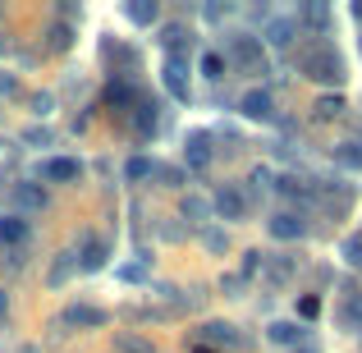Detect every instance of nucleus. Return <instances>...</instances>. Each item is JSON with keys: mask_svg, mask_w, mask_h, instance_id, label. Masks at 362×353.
Instances as JSON below:
<instances>
[{"mask_svg": "<svg viewBox=\"0 0 362 353\" xmlns=\"http://www.w3.org/2000/svg\"><path fill=\"white\" fill-rule=\"evenodd\" d=\"M74 271H78V253H60V262L51 266V284H64Z\"/></svg>", "mask_w": 362, "mask_h": 353, "instance_id": "25", "label": "nucleus"}, {"mask_svg": "<svg viewBox=\"0 0 362 353\" xmlns=\"http://www.w3.org/2000/svg\"><path fill=\"white\" fill-rule=\"evenodd\" d=\"M271 184H275V179H271V170H266V166H257V170H252V188H257V193H266Z\"/></svg>", "mask_w": 362, "mask_h": 353, "instance_id": "36", "label": "nucleus"}, {"mask_svg": "<svg viewBox=\"0 0 362 353\" xmlns=\"http://www.w3.org/2000/svg\"><path fill=\"white\" fill-rule=\"evenodd\" d=\"M275 188H280L284 197H308V188H303L298 175H280V179H275Z\"/></svg>", "mask_w": 362, "mask_h": 353, "instance_id": "27", "label": "nucleus"}, {"mask_svg": "<svg viewBox=\"0 0 362 353\" xmlns=\"http://www.w3.org/2000/svg\"><path fill=\"white\" fill-rule=\"evenodd\" d=\"M317 312H321V299H312V294H308V299H298V317H317Z\"/></svg>", "mask_w": 362, "mask_h": 353, "instance_id": "37", "label": "nucleus"}, {"mask_svg": "<svg viewBox=\"0 0 362 353\" xmlns=\"http://www.w3.org/2000/svg\"><path fill=\"white\" fill-rule=\"evenodd\" d=\"M303 18L317 28V23H326V18H330V9H326V5H303Z\"/></svg>", "mask_w": 362, "mask_h": 353, "instance_id": "35", "label": "nucleus"}, {"mask_svg": "<svg viewBox=\"0 0 362 353\" xmlns=\"http://www.w3.org/2000/svg\"><path fill=\"white\" fill-rule=\"evenodd\" d=\"M9 207H14V212H28V216H42L46 212L42 184H14L9 188Z\"/></svg>", "mask_w": 362, "mask_h": 353, "instance_id": "6", "label": "nucleus"}, {"mask_svg": "<svg viewBox=\"0 0 362 353\" xmlns=\"http://www.w3.org/2000/svg\"><path fill=\"white\" fill-rule=\"evenodd\" d=\"M344 262H349V266H358V271H362V234L344 238Z\"/></svg>", "mask_w": 362, "mask_h": 353, "instance_id": "30", "label": "nucleus"}, {"mask_svg": "<svg viewBox=\"0 0 362 353\" xmlns=\"http://www.w3.org/2000/svg\"><path fill=\"white\" fill-rule=\"evenodd\" d=\"M115 349L119 353H151V345H147V340H138V335H119Z\"/></svg>", "mask_w": 362, "mask_h": 353, "instance_id": "31", "label": "nucleus"}, {"mask_svg": "<svg viewBox=\"0 0 362 353\" xmlns=\"http://www.w3.org/2000/svg\"><path fill=\"white\" fill-rule=\"evenodd\" d=\"M60 321H64V326H83V330H101L110 321V312L106 308H92V303H74V308L60 312Z\"/></svg>", "mask_w": 362, "mask_h": 353, "instance_id": "3", "label": "nucleus"}, {"mask_svg": "<svg viewBox=\"0 0 362 353\" xmlns=\"http://www.w3.org/2000/svg\"><path fill=\"white\" fill-rule=\"evenodd\" d=\"M303 74H308L312 83H330V88H339V83L349 79L344 74V55L335 51V46H312V51H303Z\"/></svg>", "mask_w": 362, "mask_h": 353, "instance_id": "1", "label": "nucleus"}, {"mask_svg": "<svg viewBox=\"0 0 362 353\" xmlns=\"http://www.w3.org/2000/svg\"><path fill=\"white\" fill-rule=\"evenodd\" d=\"M211 212H221L225 221H243V216H247V197H243L234 184H225L221 193L211 197Z\"/></svg>", "mask_w": 362, "mask_h": 353, "instance_id": "8", "label": "nucleus"}, {"mask_svg": "<svg viewBox=\"0 0 362 353\" xmlns=\"http://www.w3.org/2000/svg\"><path fill=\"white\" fill-rule=\"evenodd\" d=\"M202 340H206V345H225V349H239L243 345V335L230 326V321H211V326H202Z\"/></svg>", "mask_w": 362, "mask_h": 353, "instance_id": "14", "label": "nucleus"}, {"mask_svg": "<svg viewBox=\"0 0 362 353\" xmlns=\"http://www.w3.org/2000/svg\"><path fill=\"white\" fill-rule=\"evenodd\" d=\"M106 257H110V243H106V238H97V234H88V238H83V248H78V271L83 275L101 271Z\"/></svg>", "mask_w": 362, "mask_h": 353, "instance_id": "7", "label": "nucleus"}, {"mask_svg": "<svg viewBox=\"0 0 362 353\" xmlns=\"http://www.w3.org/2000/svg\"><path fill=\"white\" fill-rule=\"evenodd\" d=\"M5 312H9V299H5V289H0V321H5Z\"/></svg>", "mask_w": 362, "mask_h": 353, "instance_id": "41", "label": "nucleus"}, {"mask_svg": "<svg viewBox=\"0 0 362 353\" xmlns=\"http://www.w3.org/2000/svg\"><path fill=\"white\" fill-rule=\"evenodd\" d=\"M119 280H129V284L147 280V266H142V262H129V266H119Z\"/></svg>", "mask_w": 362, "mask_h": 353, "instance_id": "32", "label": "nucleus"}, {"mask_svg": "<svg viewBox=\"0 0 362 353\" xmlns=\"http://www.w3.org/2000/svg\"><path fill=\"white\" fill-rule=\"evenodd\" d=\"M138 88H133V83H124V79H115V83H110V88H106V106L110 110H124V115H129V110H138Z\"/></svg>", "mask_w": 362, "mask_h": 353, "instance_id": "12", "label": "nucleus"}, {"mask_svg": "<svg viewBox=\"0 0 362 353\" xmlns=\"http://www.w3.org/2000/svg\"><path fill=\"white\" fill-rule=\"evenodd\" d=\"M339 321H344V330H362V294H349V299H344Z\"/></svg>", "mask_w": 362, "mask_h": 353, "instance_id": "22", "label": "nucleus"}, {"mask_svg": "<svg viewBox=\"0 0 362 353\" xmlns=\"http://www.w3.org/2000/svg\"><path fill=\"white\" fill-rule=\"evenodd\" d=\"M239 110H243V120H257V124H266V120H275V97H271L266 88H252V92H243Z\"/></svg>", "mask_w": 362, "mask_h": 353, "instance_id": "5", "label": "nucleus"}, {"mask_svg": "<svg viewBox=\"0 0 362 353\" xmlns=\"http://www.w3.org/2000/svg\"><path fill=\"white\" fill-rule=\"evenodd\" d=\"M202 74H206L211 83H221V79H225V55H221V51H206V55H202Z\"/></svg>", "mask_w": 362, "mask_h": 353, "instance_id": "26", "label": "nucleus"}, {"mask_svg": "<svg viewBox=\"0 0 362 353\" xmlns=\"http://www.w3.org/2000/svg\"><path fill=\"white\" fill-rule=\"evenodd\" d=\"M335 161H339L344 170H362V142H358V138H354V142H339Z\"/></svg>", "mask_w": 362, "mask_h": 353, "instance_id": "23", "label": "nucleus"}, {"mask_svg": "<svg viewBox=\"0 0 362 353\" xmlns=\"http://www.w3.org/2000/svg\"><path fill=\"white\" fill-rule=\"evenodd\" d=\"M46 46H51V51H69V46H74V28H69V23H51Z\"/></svg>", "mask_w": 362, "mask_h": 353, "instance_id": "24", "label": "nucleus"}, {"mask_svg": "<svg viewBox=\"0 0 362 353\" xmlns=\"http://www.w3.org/2000/svg\"><path fill=\"white\" fill-rule=\"evenodd\" d=\"M165 88H170L175 101L193 97V92H188V60H184V55H170V60H165Z\"/></svg>", "mask_w": 362, "mask_h": 353, "instance_id": "10", "label": "nucleus"}, {"mask_svg": "<svg viewBox=\"0 0 362 353\" xmlns=\"http://www.w3.org/2000/svg\"><path fill=\"white\" fill-rule=\"evenodd\" d=\"M160 46H165L170 55H184L188 46H193V33H188L184 23H165L160 28Z\"/></svg>", "mask_w": 362, "mask_h": 353, "instance_id": "15", "label": "nucleus"}, {"mask_svg": "<svg viewBox=\"0 0 362 353\" xmlns=\"http://www.w3.org/2000/svg\"><path fill=\"white\" fill-rule=\"evenodd\" d=\"M151 170H156V161H147V156H133V161H129V170H124V175H129V179H147Z\"/></svg>", "mask_w": 362, "mask_h": 353, "instance_id": "29", "label": "nucleus"}, {"mask_svg": "<svg viewBox=\"0 0 362 353\" xmlns=\"http://www.w3.org/2000/svg\"><path fill=\"white\" fill-rule=\"evenodd\" d=\"M293 37H298V23H293V18H271V23H266V42L271 46H289Z\"/></svg>", "mask_w": 362, "mask_h": 353, "instance_id": "18", "label": "nucleus"}, {"mask_svg": "<svg viewBox=\"0 0 362 353\" xmlns=\"http://www.w3.org/2000/svg\"><path fill=\"white\" fill-rule=\"evenodd\" d=\"M151 175L165 179V188H184V170H179V166H160V161H156V170H151Z\"/></svg>", "mask_w": 362, "mask_h": 353, "instance_id": "28", "label": "nucleus"}, {"mask_svg": "<svg viewBox=\"0 0 362 353\" xmlns=\"http://www.w3.org/2000/svg\"><path fill=\"white\" fill-rule=\"evenodd\" d=\"M193 353H216V349H206V345H197V349H193Z\"/></svg>", "mask_w": 362, "mask_h": 353, "instance_id": "42", "label": "nucleus"}, {"mask_svg": "<svg viewBox=\"0 0 362 353\" xmlns=\"http://www.w3.org/2000/svg\"><path fill=\"white\" fill-rule=\"evenodd\" d=\"M83 175V166L74 156H51V161H42V179L46 184H69V179H78Z\"/></svg>", "mask_w": 362, "mask_h": 353, "instance_id": "11", "label": "nucleus"}, {"mask_svg": "<svg viewBox=\"0 0 362 353\" xmlns=\"http://www.w3.org/2000/svg\"><path fill=\"white\" fill-rule=\"evenodd\" d=\"M230 55L243 64L247 74H266V55H262V42H257V37H247V33L230 37Z\"/></svg>", "mask_w": 362, "mask_h": 353, "instance_id": "2", "label": "nucleus"}, {"mask_svg": "<svg viewBox=\"0 0 362 353\" xmlns=\"http://www.w3.org/2000/svg\"><path fill=\"white\" fill-rule=\"evenodd\" d=\"M179 216H184V221H193V225H202V221H211V202H206V197H197V193H188L184 202H179Z\"/></svg>", "mask_w": 362, "mask_h": 353, "instance_id": "19", "label": "nucleus"}, {"mask_svg": "<svg viewBox=\"0 0 362 353\" xmlns=\"http://www.w3.org/2000/svg\"><path fill=\"white\" fill-rule=\"evenodd\" d=\"M23 142H28V147H51V129H28Z\"/></svg>", "mask_w": 362, "mask_h": 353, "instance_id": "34", "label": "nucleus"}, {"mask_svg": "<svg viewBox=\"0 0 362 353\" xmlns=\"http://www.w3.org/2000/svg\"><path fill=\"white\" fill-rule=\"evenodd\" d=\"M206 248H211V253H225V248H230V238H225L221 230H206Z\"/></svg>", "mask_w": 362, "mask_h": 353, "instance_id": "39", "label": "nucleus"}, {"mask_svg": "<svg viewBox=\"0 0 362 353\" xmlns=\"http://www.w3.org/2000/svg\"><path fill=\"white\" fill-rule=\"evenodd\" d=\"M211 156H216V151H211V133H206V129H193V133L184 138V161H188V170H206V166H211Z\"/></svg>", "mask_w": 362, "mask_h": 353, "instance_id": "4", "label": "nucleus"}, {"mask_svg": "<svg viewBox=\"0 0 362 353\" xmlns=\"http://www.w3.org/2000/svg\"><path fill=\"white\" fill-rule=\"evenodd\" d=\"M266 340L289 349V345H298V340H303V326H298V321H271V326H266Z\"/></svg>", "mask_w": 362, "mask_h": 353, "instance_id": "17", "label": "nucleus"}, {"mask_svg": "<svg viewBox=\"0 0 362 353\" xmlns=\"http://www.w3.org/2000/svg\"><path fill=\"white\" fill-rule=\"evenodd\" d=\"M133 129H138V138L147 142V138H156V129H160V110H156V101H138V115H133Z\"/></svg>", "mask_w": 362, "mask_h": 353, "instance_id": "16", "label": "nucleus"}, {"mask_svg": "<svg viewBox=\"0 0 362 353\" xmlns=\"http://www.w3.org/2000/svg\"><path fill=\"white\" fill-rule=\"evenodd\" d=\"M0 51H5V42H0Z\"/></svg>", "mask_w": 362, "mask_h": 353, "instance_id": "43", "label": "nucleus"}, {"mask_svg": "<svg viewBox=\"0 0 362 353\" xmlns=\"http://www.w3.org/2000/svg\"><path fill=\"white\" fill-rule=\"evenodd\" d=\"M0 243L23 248V243H28V225L18 221V216H0Z\"/></svg>", "mask_w": 362, "mask_h": 353, "instance_id": "20", "label": "nucleus"}, {"mask_svg": "<svg viewBox=\"0 0 362 353\" xmlns=\"http://www.w3.org/2000/svg\"><path fill=\"white\" fill-rule=\"evenodd\" d=\"M14 92H18V83H14V79H0V97H14Z\"/></svg>", "mask_w": 362, "mask_h": 353, "instance_id": "40", "label": "nucleus"}, {"mask_svg": "<svg viewBox=\"0 0 362 353\" xmlns=\"http://www.w3.org/2000/svg\"><path fill=\"white\" fill-rule=\"evenodd\" d=\"M344 97H339V92H330V97H317V106H312V115H317V120H339V115H344Z\"/></svg>", "mask_w": 362, "mask_h": 353, "instance_id": "21", "label": "nucleus"}, {"mask_svg": "<svg viewBox=\"0 0 362 353\" xmlns=\"http://www.w3.org/2000/svg\"><path fill=\"white\" fill-rule=\"evenodd\" d=\"M124 18L138 23V28H151L160 18V5H156V0H129V5H124Z\"/></svg>", "mask_w": 362, "mask_h": 353, "instance_id": "13", "label": "nucleus"}, {"mask_svg": "<svg viewBox=\"0 0 362 353\" xmlns=\"http://www.w3.org/2000/svg\"><path fill=\"white\" fill-rule=\"evenodd\" d=\"M262 266H266V257H262V253H243V280H252Z\"/></svg>", "mask_w": 362, "mask_h": 353, "instance_id": "33", "label": "nucleus"}, {"mask_svg": "<svg viewBox=\"0 0 362 353\" xmlns=\"http://www.w3.org/2000/svg\"><path fill=\"white\" fill-rule=\"evenodd\" d=\"M51 106H55L51 92H37V97H33V110H37V115H51Z\"/></svg>", "mask_w": 362, "mask_h": 353, "instance_id": "38", "label": "nucleus"}, {"mask_svg": "<svg viewBox=\"0 0 362 353\" xmlns=\"http://www.w3.org/2000/svg\"><path fill=\"white\" fill-rule=\"evenodd\" d=\"M266 230H271V238H284V243H289V238L308 234V221H303L298 212H275L271 221H266Z\"/></svg>", "mask_w": 362, "mask_h": 353, "instance_id": "9", "label": "nucleus"}]
</instances>
